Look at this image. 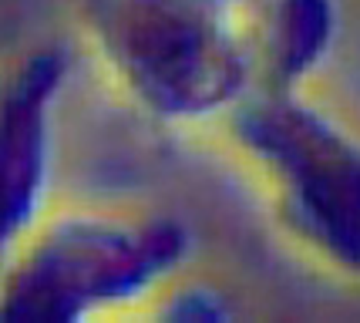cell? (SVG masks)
<instances>
[{
	"label": "cell",
	"instance_id": "cell-1",
	"mask_svg": "<svg viewBox=\"0 0 360 323\" xmlns=\"http://www.w3.org/2000/svg\"><path fill=\"white\" fill-rule=\"evenodd\" d=\"M91 27L118 75L165 115L236 101L246 61L216 0H88Z\"/></svg>",
	"mask_w": 360,
	"mask_h": 323
},
{
	"label": "cell",
	"instance_id": "cell-2",
	"mask_svg": "<svg viewBox=\"0 0 360 323\" xmlns=\"http://www.w3.org/2000/svg\"><path fill=\"white\" fill-rule=\"evenodd\" d=\"M175 222L71 215L31 246L7 286L4 313L20 320H78L88 310L148 290L182 260Z\"/></svg>",
	"mask_w": 360,
	"mask_h": 323
},
{
	"label": "cell",
	"instance_id": "cell-3",
	"mask_svg": "<svg viewBox=\"0 0 360 323\" xmlns=\"http://www.w3.org/2000/svg\"><path fill=\"white\" fill-rule=\"evenodd\" d=\"M236 135L273 175L283 209L340 270L360 273V148L314 108L243 105Z\"/></svg>",
	"mask_w": 360,
	"mask_h": 323
},
{
	"label": "cell",
	"instance_id": "cell-4",
	"mask_svg": "<svg viewBox=\"0 0 360 323\" xmlns=\"http://www.w3.org/2000/svg\"><path fill=\"white\" fill-rule=\"evenodd\" d=\"M61 61L54 54L34 58L17 77L4 125V236L11 239L34 215L44 179V111L58 88Z\"/></svg>",
	"mask_w": 360,
	"mask_h": 323
},
{
	"label": "cell",
	"instance_id": "cell-5",
	"mask_svg": "<svg viewBox=\"0 0 360 323\" xmlns=\"http://www.w3.org/2000/svg\"><path fill=\"white\" fill-rule=\"evenodd\" d=\"M327 4L323 0H297L293 7V17L286 24V51H283V68L290 71H303L307 64L314 61L323 47V37H327Z\"/></svg>",
	"mask_w": 360,
	"mask_h": 323
}]
</instances>
